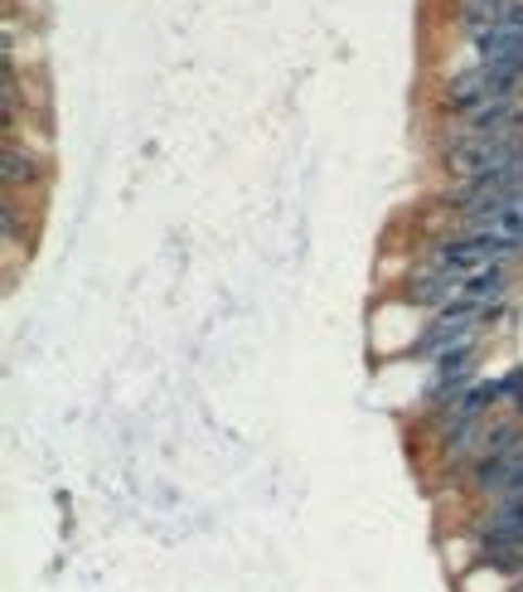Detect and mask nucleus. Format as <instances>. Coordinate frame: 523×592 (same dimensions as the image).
I'll list each match as a JSON object with an SVG mask.
<instances>
[{"mask_svg":"<svg viewBox=\"0 0 523 592\" xmlns=\"http://www.w3.org/2000/svg\"><path fill=\"white\" fill-rule=\"evenodd\" d=\"M523 161V137L509 131V137H485V141H456L451 151V165L465 180H480L489 171H505V165H519Z\"/></svg>","mask_w":523,"mask_h":592,"instance_id":"nucleus-1","label":"nucleus"},{"mask_svg":"<svg viewBox=\"0 0 523 592\" xmlns=\"http://www.w3.org/2000/svg\"><path fill=\"white\" fill-rule=\"evenodd\" d=\"M514 83H519L514 68L480 64V68H470V74H460L451 83V108L475 112V108H489V102H509L514 98Z\"/></svg>","mask_w":523,"mask_h":592,"instance_id":"nucleus-2","label":"nucleus"},{"mask_svg":"<svg viewBox=\"0 0 523 592\" xmlns=\"http://www.w3.org/2000/svg\"><path fill=\"white\" fill-rule=\"evenodd\" d=\"M475 481H480V491L499 495V501H509V495H523V442L514 446V452L480 456Z\"/></svg>","mask_w":523,"mask_h":592,"instance_id":"nucleus-3","label":"nucleus"},{"mask_svg":"<svg viewBox=\"0 0 523 592\" xmlns=\"http://www.w3.org/2000/svg\"><path fill=\"white\" fill-rule=\"evenodd\" d=\"M485 549L489 554H495V549H523V495L499 501V511L489 515V525H485Z\"/></svg>","mask_w":523,"mask_h":592,"instance_id":"nucleus-4","label":"nucleus"},{"mask_svg":"<svg viewBox=\"0 0 523 592\" xmlns=\"http://www.w3.org/2000/svg\"><path fill=\"white\" fill-rule=\"evenodd\" d=\"M436 374H432V383H426V399H436L442 403L446 393H460V383L470 379V369H475V355H470V345L465 350H451V355H442V360H432Z\"/></svg>","mask_w":523,"mask_h":592,"instance_id":"nucleus-5","label":"nucleus"},{"mask_svg":"<svg viewBox=\"0 0 523 592\" xmlns=\"http://www.w3.org/2000/svg\"><path fill=\"white\" fill-rule=\"evenodd\" d=\"M505 297V263H489L480 273L460 277V301H475V306H489V301Z\"/></svg>","mask_w":523,"mask_h":592,"instance_id":"nucleus-6","label":"nucleus"},{"mask_svg":"<svg viewBox=\"0 0 523 592\" xmlns=\"http://www.w3.org/2000/svg\"><path fill=\"white\" fill-rule=\"evenodd\" d=\"M460 297V277L456 273H446V267H432V273H422L412 282V301H422V306H436V301H451Z\"/></svg>","mask_w":523,"mask_h":592,"instance_id":"nucleus-7","label":"nucleus"},{"mask_svg":"<svg viewBox=\"0 0 523 592\" xmlns=\"http://www.w3.org/2000/svg\"><path fill=\"white\" fill-rule=\"evenodd\" d=\"M505 10H509V0H465V5H460V20H465V25L480 35V29H489L499 15H505Z\"/></svg>","mask_w":523,"mask_h":592,"instance_id":"nucleus-8","label":"nucleus"}]
</instances>
